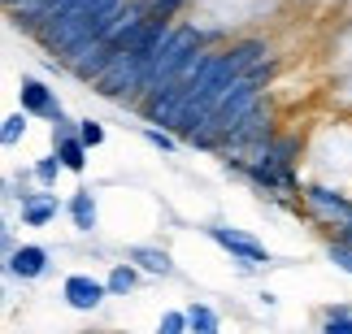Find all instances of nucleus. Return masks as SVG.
Listing matches in <instances>:
<instances>
[{"label":"nucleus","mask_w":352,"mask_h":334,"mask_svg":"<svg viewBox=\"0 0 352 334\" xmlns=\"http://www.w3.org/2000/svg\"><path fill=\"white\" fill-rule=\"evenodd\" d=\"M300 204H305V213H309V217H314L331 239H340V235L348 230V222H352V195H344L340 187L305 182V187H300Z\"/></svg>","instance_id":"f257e3e1"},{"label":"nucleus","mask_w":352,"mask_h":334,"mask_svg":"<svg viewBox=\"0 0 352 334\" xmlns=\"http://www.w3.org/2000/svg\"><path fill=\"white\" fill-rule=\"evenodd\" d=\"M187 100H192V91H187V83H170V87L153 91V96H144V100H140V113H144V122H148V126L179 130Z\"/></svg>","instance_id":"f03ea898"},{"label":"nucleus","mask_w":352,"mask_h":334,"mask_svg":"<svg viewBox=\"0 0 352 334\" xmlns=\"http://www.w3.org/2000/svg\"><path fill=\"white\" fill-rule=\"evenodd\" d=\"M205 235L226 252V257H235V261H239V270H261V265H270V248L261 243V239H252V235L235 230V226H209Z\"/></svg>","instance_id":"7ed1b4c3"},{"label":"nucleus","mask_w":352,"mask_h":334,"mask_svg":"<svg viewBox=\"0 0 352 334\" xmlns=\"http://www.w3.org/2000/svg\"><path fill=\"white\" fill-rule=\"evenodd\" d=\"M239 174H243V178H248L252 187H261L265 195H296V191L305 187V182H300V174H296V169H283V165H274L270 156L243 161V165H239Z\"/></svg>","instance_id":"20e7f679"},{"label":"nucleus","mask_w":352,"mask_h":334,"mask_svg":"<svg viewBox=\"0 0 352 334\" xmlns=\"http://www.w3.org/2000/svg\"><path fill=\"white\" fill-rule=\"evenodd\" d=\"M18 104H22V113H31V117H48V122L65 117L61 100H57V91H52L44 78H35V74H26L22 83H18Z\"/></svg>","instance_id":"39448f33"},{"label":"nucleus","mask_w":352,"mask_h":334,"mask_svg":"<svg viewBox=\"0 0 352 334\" xmlns=\"http://www.w3.org/2000/svg\"><path fill=\"white\" fill-rule=\"evenodd\" d=\"M104 296H109V287H104L100 278H91V274H70L61 283V300L70 304L74 313H96L104 304Z\"/></svg>","instance_id":"423d86ee"},{"label":"nucleus","mask_w":352,"mask_h":334,"mask_svg":"<svg viewBox=\"0 0 352 334\" xmlns=\"http://www.w3.org/2000/svg\"><path fill=\"white\" fill-rule=\"evenodd\" d=\"M5 270H9V278L35 283V278H44V270H48V248H39V243H22V248H13L9 257H5Z\"/></svg>","instance_id":"0eeeda50"},{"label":"nucleus","mask_w":352,"mask_h":334,"mask_svg":"<svg viewBox=\"0 0 352 334\" xmlns=\"http://www.w3.org/2000/svg\"><path fill=\"white\" fill-rule=\"evenodd\" d=\"M126 261L135 265V270L153 274V278H170L174 274V257H170L166 248H157V243H131L126 248Z\"/></svg>","instance_id":"6e6552de"},{"label":"nucleus","mask_w":352,"mask_h":334,"mask_svg":"<svg viewBox=\"0 0 352 334\" xmlns=\"http://www.w3.org/2000/svg\"><path fill=\"white\" fill-rule=\"evenodd\" d=\"M52 152H57V161L70 169V174H83L91 148L78 139V126H74V130H52Z\"/></svg>","instance_id":"1a4fd4ad"},{"label":"nucleus","mask_w":352,"mask_h":334,"mask_svg":"<svg viewBox=\"0 0 352 334\" xmlns=\"http://www.w3.org/2000/svg\"><path fill=\"white\" fill-rule=\"evenodd\" d=\"M65 208H70V222H74V230H78V235H91V230H96L100 208H96V195H91V191H74Z\"/></svg>","instance_id":"9d476101"},{"label":"nucleus","mask_w":352,"mask_h":334,"mask_svg":"<svg viewBox=\"0 0 352 334\" xmlns=\"http://www.w3.org/2000/svg\"><path fill=\"white\" fill-rule=\"evenodd\" d=\"M52 217H57V195H48V191H39V195H22V222L26 226H48Z\"/></svg>","instance_id":"9b49d317"},{"label":"nucleus","mask_w":352,"mask_h":334,"mask_svg":"<svg viewBox=\"0 0 352 334\" xmlns=\"http://www.w3.org/2000/svg\"><path fill=\"white\" fill-rule=\"evenodd\" d=\"M187 326H192V334H222V317H218L213 304L192 300L187 304Z\"/></svg>","instance_id":"f8f14e48"},{"label":"nucleus","mask_w":352,"mask_h":334,"mask_svg":"<svg viewBox=\"0 0 352 334\" xmlns=\"http://www.w3.org/2000/svg\"><path fill=\"white\" fill-rule=\"evenodd\" d=\"M104 287H109V296H131V291L140 287V270H135L131 261H122V265H113V270H109Z\"/></svg>","instance_id":"ddd939ff"},{"label":"nucleus","mask_w":352,"mask_h":334,"mask_svg":"<svg viewBox=\"0 0 352 334\" xmlns=\"http://www.w3.org/2000/svg\"><path fill=\"white\" fill-rule=\"evenodd\" d=\"M26 126H31V113H9L5 122H0V143H5V148H13V143H18L22 135H26Z\"/></svg>","instance_id":"4468645a"},{"label":"nucleus","mask_w":352,"mask_h":334,"mask_svg":"<svg viewBox=\"0 0 352 334\" xmlns=\"http://www.w3.org/2000/svg\"><path fill=\"white\" fill-rule=\"evenodd\" d=\"M65 165L57 161V152H48V156H39V161H35V169H31V178L39 182V187H44V191H48V187L52 182H57V174H61Z\"/></svg>","instance_id":"2eb2a0df"},{"label":"nucleus","mask_w":352,"mask_h":334,"mask_svg":"<svg viewBox=\"0 0 352 334\" xmlns=\"http://www.w3.org/2000/svg\"><path fill=\"white\" fill-rule=\"evenodd\" d=\"M327 261L352 278V243H344V239H327Z\"/></svg>","instance_id":"dca6fc26"},{"label":"nucleus","mask_w":352,"mask_h":334,"mask_svg":"<svg viewBox=\"0 0 352 334\" xmlns=\"http://www.w3.org/2000/svg\"><path fill=\"white\" fill-rule=\"evenodd\" d=\"M157 334H192V326H187V309H170V313H161Z\"/></svg>","instance_id":"f3484780"},{"label":"nucleus","mask_w":352,"mask_h":334,"mask_svg":"<svg viewBox=\"0 0 352 334\" xmlns=\"http://www.w3.org/2000/svg\"><path fill=\"white\" fill-rule=\"evenodd\" d=\"M78 139H83L87 148H100V143H104V126L96 122V117H78Z\"/></svg>","instance_id":"a211bd4d"},{"label":"nucleus","mask_w":352,"mask_h":334,"mask_svg":"<svg viewBox=\"0 0 352 334\" xmlns=\"http://www.w3.org/2000/svg\"><path fill=\"white\" fill-rule=\"evenodd\" d=\"M187 0H148V13H153V22H174V13H179Z\"/></svg>","instance_id":"6ab92c4d"},{"label":"nucleus","mask_w":352,"mask_h":334,"mask_svg":"<svg viewBox=\"0 0 352 334\" xmlns=\"http://www.w3.org/2000/svg\"><path fill=\"white\" fill-rule=\"evenodd\" d=\"M318 334H352V317H322Z\"/></svg>","instance_id":"aec40b11"},{"label":"nucleus","mask_w":352,"mask_h":334,"mask_svg":"<svg viewBox=\"0 0 352 334\" xmlns=\"http://www.w3.org/2000/svg\"><path fill=\"white\" fill-rule=\"evenodd\" d=\"M144 139L153 143V148H161V152L174 148V135H170V130H157V126H144Z\"/></svg>","instance_id":"412c9836"},{"label":"nucleus","mask_w":352,"mask_h":334,"mask_svg":"<svg viewBox=\"0 0 352 334\" xmlns=\"http://www.w3.org/2000/svg\"><path fill=\"white\" fill-rule=\"evenodd\" d=\"M322 317H352L348 304H331V309H322Z\"/></svg>","instance_id":"4be33fe9"},{"label":"nucleus","mask_w":352,"mask_h":334,"mask_svg":"<svg viewBox=\"0 0 352 334\" xmlns=\"http://www.w3.org/2000/svg\"><path fill=\"white\" fill-rule=\"evenodd\" d=\"M340 239H344V243H352V222H348V230H344V235H340Z\"/></svg>","instance_id":"5701e85b"}]
</instances>
